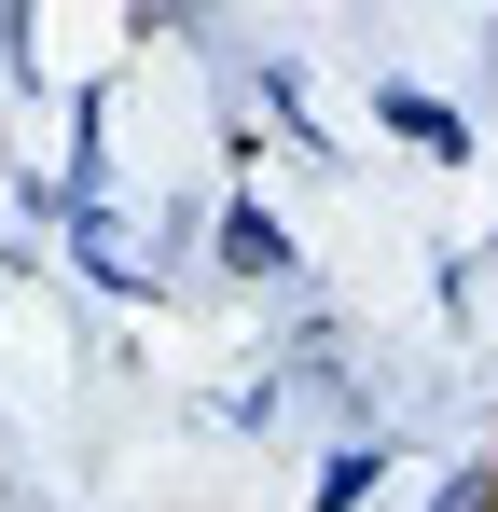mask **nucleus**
Returning a JSON list of instances; mask_svg holds the SVG:
<instances>
[]
</instances>
